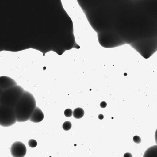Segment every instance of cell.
<instances>
[{
	"mask_svg": "<svg viewBox=\"0 0 157 157\" xmlns=\"http://www.w3.org/2000/svg\"><path fill=\"white\" fill-rule=\"evenodd\" d=\"M10 151L13 157H24L26 154L27 149L23 143L17 141L12 144Z\"/></svg>",
	"mask_w": 157,
	"mask_h": 157,
	"instance_id": "obj_5",
	"label": "cell"
},
{
	"mask_svg": "<svg viewBox=\"0 0 157 157\" xmlns=\"http://www.w3.org/2000/svg\"><path fill=\"white\" fill-rule=\"evenodd\" d=\"M104 117V115L102 114H99L98 116V118L100 120L103 119Z\"/></svg>",
	"mask_w": 157,
	"mask_h": 157,
	"instance_id": "obj_17",
	"label": "cell"
},
{
	"mask_svg": "<svg viewBox=\"0 0 157 157\" xmlns=\"http://www.w3.org/2000/svg\"><path fill=\"white\" fill-rule=\"evenodd\" d=\"M155 140L156 144L157 145V129L155 134Z\"/></svg>",
	"mask_w": 157,
	"mask_h": 157,
	"instance_id": "obj_16",
	"label": "cell"
},
{
	"mask_svg": "<svg viewBox=\"0 0 157 157\" xmlns=\"http://www.w3.org/2000/svg\"><path fill=\"white\" fill-rule=\"evenodd\" d=\"M36 106L34 96L25 90L14 108L17 121L22 122L29 120Z\"/></svg>",
	"mask_w": 157,
	"mask_h": 157,
	"instance_id": "obj_1",
	"label": "cell"
},
{
	"mask_svg": "<svg viewBox=\"0 0 157 157\" xmlns=\"http://www.w3.org/2000/svg\"><path fill=\"white\" fill-rule=\"evenodd\" d=\"M130 45L144 58L147 59L157 51V37L138 40Z\"/></svg>",
	"mask_w": 157,
	"mask_h": 157,
	"instance_id": "obj_2",
	"label": "cell"
},
{
	"mask_svg": "<svg viewBox=\"0 0 157 157\" xmlns=\"http://www.w3.org/2000/svg\"><path fill=\"white\" fill-rule=\"evenodd\" d=\"M107 104L104 101L101 102L100 104V107L102 108H105L107 106Z\"/></svg>",
	"mask_w": 157,
	"mask_h": 157,
	"instance_id": "obj_14",
	"label": "cell"
},
{
	"mask_svg": "<svg viewBox=\"0 0 157 157\" xmlns=\"http://www.w3.org/2000/svg\"><path fill=\"white\" fill-rule=\"evenodd\" d=\"M17 85L16 82L10 77L6 76L0 77V88L3 90L11 88Z\"/></svg>",
	"mask_w": 157,
	"mask_h": 157,
	"instance_id": "obj_6",
	"label": "cell"
},
{
	"mask_svg": "<svg viewBox=\"0 0 157 157\" xmlns=\"http://www.w3.org/2000/svg\"><path fill=\"white\" fill-rule=\"evenodd\" d=\"M143 157H157V145L148 148L144 152Z\"/></svg>",
	"mask_w": 157,
	"mask_h": 157,
	"instance_id": "obj_8",
	"label": "cell"
},
{
	"mask_svg": "<svg viewBox=\"0 0 157 157\" xmlns=\"http://www.w3.org/2000/svg\"><path fill=\"white\" fill-rule=\"evenodd\" d=\"M84 114V111L82 108H77L73 111V116L76 119H79L82 118Z\"/></svg>",
	"mask_w": 157,
	"mask_h": 157,
	"instance_id": "obj_9",
	"label": "cell"
},
{
	"mask_svg": "<svg viewBox=\"0 0 157 157\" xmlns=\"http://www.w3.org/2000/svg\"><path fill=\"white\" fill-rule=\"evenodd\" d=\"M124 157H132V154L129 152H126L125 153L123 156Z\"/></svg>",
	"mask_w": 157,
	"mask_h": 157,
	"instance_id": "obj_15",
	"label": "cell"
},
{
	"mask_svg": "<svg viewBox=\"0 0 157 157\" xmlns=\"http://www.w3.org/2000/svg\"><path fill=\"white\" fill-rule=\"evenodd\" d=\"M44 115L42 111L38 107L36 106L29 120L35 123H39L42 121Z\"/></svg>",
	"mask_w": 157,
	"mask_h": 157,
	"instance_id": "obj_7",
	"label": "cell"
},
{
	"mask_svg": "<svg viewBox=\"0 0 157 157\" xmlns=\"http://www.w3.org/2000/svg\"><path fill=\"white\" fill-rule=\"evenodd\" d=\"M28 144L30 147L34 148L37 146V142L35 140L31 139L29 140Z\"/></svg>",
	"mask_w": 157,
	"mask_h": 157,
	"instance_id": "obj_11",
	"label": "cell"
},
{
	"mask_svg": "<svg viewBox=\"0 0 157 157\" xmlns=\"http://www.w3.org/2000/svg\"><path fill=\"white\" fill-rule=\"evenodd\" d=\"M71 127L72 124L71 123L68 121L64 122L62 125L63 128L65 131L70 130L71 128Z\"/></svg>",
	"mask_w": 157,
	"mask_h": 157,
	"instance_id": "obj_10",
	"label": "cell"
},
{
	"mask_svg": "<svg viewBox=\"0 0 157 157\" xmlns=\"http://www.w3.org/2000/svg\"><path fill=\"white\" fill-rule=\"evenodd\" d=\"M25 91L18 85L3 90L0 94V105L14 108Z\"/></svg>",
	"mask_w": 157,
	"mask_h": 157,
	"instance_id": "obj_3",
	"label": "cell"
},
{
	"mask_svg": "<svg viewBox=\"0 0 157 157\" xmlns=\"http://www.w3.org/2000/svg\"><path fill=\"white\" fill-rule=\"evenodd\" d=\"M73 114L72 110L70 109H67L64 111L65 116L67 117H71Z\"/></svg>",
	"mask_w": 157,
	"mask_h": 157,
	"instance_id": "obj_12",
	"label": "cell"
},
{
	"mask_svg": "<svg viewBox=\"0 0 157 157\" xmlns=\"http://www.w3.org/2000/svg\"><path fill=\"white\" fill-rule=\"evenodd\" d=\"M17 121L14 108L0 105V125L9 127Z\"/></svg>",
	"mask_w": 157,
	"mask_h": 157,
	"instance_id": "obj_4",
	"label": "cell"
},
{
	"mask_svg": "<svg viewBox=\"0 0 157 157\" xmlns=\"http://www.w3.org/2000/svg\"><path fill=\"white\" fill-rule=\"evenodd\" d=\"M133 141L136 144H140L141 142V140L140 137L138 136H135L133 138Z\"/></svg>",
	"mask_w": 157,
	"mask_h": 157,
	"instance_id": "obj_13",
	"label": "cell"
}]
</instances>
